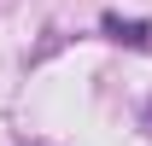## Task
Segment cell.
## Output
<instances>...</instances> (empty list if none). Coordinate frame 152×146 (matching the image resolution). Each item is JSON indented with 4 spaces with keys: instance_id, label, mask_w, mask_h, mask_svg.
Segmentation results:
<instances>
[{
    "instance_id": "obj_1",
    "label": "cell",
    "mask_w": 152,
    "mask_h": 146,
    "mask_svg": "<svg viewBox=\"0 0 152 146\" xmlns=\"http://www.w3.org/2000/svg\"><path fill=\"white\" fill-rule=\"evenodd\" d=\"M105 29H111L117 41H129V47H146V35H152L140 18H117V12H105Z\"/></svg>"
}]
</instances>
